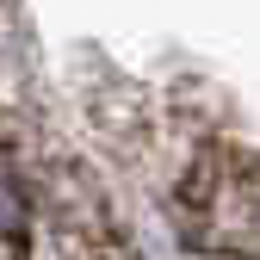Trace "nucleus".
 <instances>
[{
    "mask_svg": "<svg viewBox=\"0 0 260 260\" xmlns=\"http://www.w3.org/2000/svg\"><path fill=\"white\" fill-rule=\"evenodd\" d=\"M25 230V199H19V180L7 174V161H0V236H19Z\"/></svg>",
    "mask_w": 260,
    "mask_h": 260,
    "instance_id": "obj_1",
    "label": "nucleus"
}]
</instances>
